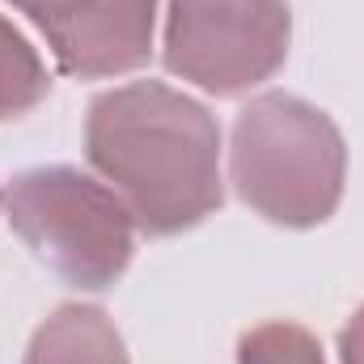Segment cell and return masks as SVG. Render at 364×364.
<instances>
[{
    "label": "cell",
    "instance_id": "cell-1",
    "mask_svg": "<svg viewBox=\"0 0 364 364\" xmlns=\"http://www.w3.org/2000/svg\"><path fill=\"white\" fill-rule=\"evenodd\" d=\"M85 157L136 229L170 237L220 208V127L161 81L106 90L85 114Z\"/></svg>",
    "mask_w": 364,
    "mask_h": 364
},
{
    "label": "cell",
    "instance_id": "cell-2",
    "mask_svg": "<svg viewBox=\"0 0 364 364\" xmlns=\"http://www.w3.org/2000/svg\"><path fill=\"white\" fill-rule=\"evenodd\" d=\"M229 178L246 208L284 229H314L335 216L348 178V149L326 110L296 93H259L233 123Z\"/></svg>",
    "mask_w": 364,
    "mask_h": 364
},
{
    "label": "cell",
    "instance_id": "cell-3",
    "mask_svg": "<svg viewBox=\"0 0 364 364\" xmlns=\"http://www.w3.org/2000/svg\"><path fill=\"white\" fill-rule=\"evenodd\" d=\"M21 242L73 288H110L136 250V220L123 199L73 166L17 174L4 195Z\"/></svg>",
    "mask_w": 364,
    "mask_h": 364
},
{
    "label": "cell",
    "instance_id": "cell-4",
    "mask_svg": "<svg viewBox=\"0 0 364 364\" xmlns=\"http://www.w3.org/2000/svg\"><path fill=\"white\" fill-rule=\"evenodd\" d=\"M288 38V0H170L166 68L203 93L233 97L284 68Z\"/></svg>",
    "mask_w": 364,
    "mask_h": 364
},
{
    "label": "cell",
    "instance_id": "cell-5",
    "mask_svg": "<svg viewBox=\"0 0 364 364\" xmlns=\"http://www.w3.org/2000/svg\"><path fill=\"white\" fill-rule=\"evenodd\" d=\"M153 21H157V0H102L85 21L51 38L55 68L64 77H119L153 55Z\"/></svg>",
    "mask_w": 364,
    "mask_h": 364
},
{
    "label": "cell",
    "instance_id": "cell-6",
    "mask_svg": "<svg viewBox=\"0 0 364 364\" xmlns=\"http://www.w3.org/2000/svg\"><path fill=\"white\" fill-rule=\"evenodd\" d=\"M26 364H127L123 335L97 305H60L30 339Z\"/></svg>",
    "mask_w": 364,
    "mask_h": 364
},
{
    "label": "cell",
    "instance_id": "cell-7",
    "mask_svg": "<svg viewBox=\"0 0 364 364\" xmlns=\"http://www.w3.org/2000/svg\"><path fill=\"white\" fill-rule=\"evenodd\" d=\"M51 90L47 68L38 51L26 43V34L0 17V119H17L34 110Z\"/></svg>",
    "mask_w": 364,
    "mask_h": 364
},
{
    "label": "cell",
    "instance_id": "cell-8",
    "mask_svg": "<svg viewBox=\"0 0 364 364\" xmlns=\"http://www.w3.org/2000/svg\"><path fill=\"white\" fill-rule=\"evenodd\" d=\"M237 364H326L318 339L296 322H267L237 339Z\"/></svg>",
    "mask_w": 364,
    "mask_h": 364
},
{
    "label": "cell",
    "instance_id": "cell-9",
    "mask_svg": "<svg viewBox=\"0 0 364 364\" xmlns=\"http://www.w3.org/2000/svg\"><path fill=\"white\" fill-rule=\"evenodd\" d=\"M9 4L21 9V13L43 30V38L51 43V38H60L64 30H73L77 21H85L102 0H9Z\"/></svg>",
    "mask_w": 364,
    "mask_h": 364
},
{
    "label": "cell",
    "instance_id": "cell-10",
    "mask_svg": "<svg viewBox=\"0 0 364 364\" xmlns=\"http://www.w3.org/2000/svg\"><path fill=\"white\" fill-rule=\"evenodd\" d=\"M339 356H343V364H364V305L339 331Z\"/></svg>",
    "mask_w": 364,
    "mask_h": 364
}]
</instances>
